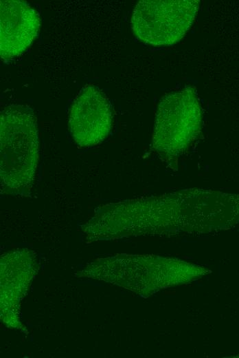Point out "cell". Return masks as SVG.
I'll use <instances>...</instances> for the list:
<instances>
[{"label": "cell", "instance_id": "cell-1", "mask_svg": "<svg viewBox=\"0 0 239 358\" xmlns=\"http://www.w3.org/2000/svg\"><path fill=\"white\" fill-rule=\"evenodd\" d=\"M0 144L1 193L29 195L39 161L37 119L30 107L11 104L1 112Z\"/></svg>", "mask_w": 239, "mask_h": 358}, {"label": "cell", "instance_id": "cell-2", "mask_svg": "<svg viewBox=\"0 0 239 358\" xmlns=\"http://www.w3.org/2000/svg\"><path fill=\"white\" fill-rule=\"evenodd\" d=\"M201 107L195 91L184 88L165 95L158 105L152 147L166 160L184 154L198 135Z\"/></svg>", "mask_w": 239, "mask_h": 358}, {"label": "cell", "instance_id": "cell-3", "mask_svg": "<svg viewBox=\"0 0 239 358\" xmlns=\"http://www.w3.org/2000/svg\"><path fill=\"white\" fill-rule=\"evenodd\" d=\"M198 0H142L135 6L131 28L142 42L172 45L185 36L199 8Z\"/></svg>", "mask_w": 239, "mask_h": 358}, {"label": "cell", "instance_id": "cell-4", "mask_svg": "<svg viewBox=\"0 0 239 358\" xmlns=\"http://www.w3.org/2000/svg\"><path fill=\"white\" fill-rule=\"evenodd\" d=\"M113 123L111 105L98 87H84L74 99L69 116L71 136L80 147H89L103 142Z\"/></svg>", "mask_w": 239, "mask_h": 358}, {"label": "cell", "instance_id": "cell-5", "mask_svg": "<svg viewBox=\"0 0 239 358\" xmlns=\"http://www.w3.org/2000/svg\"><path fill=\"white\" fill-rule=\"evenodd\" d=\"M41 26L38 12L19 0L0 1V55L4 60L25 52L38 35Z\"/></svg>", "mask_w": 239, "mask_h": 358}]
</instances>
